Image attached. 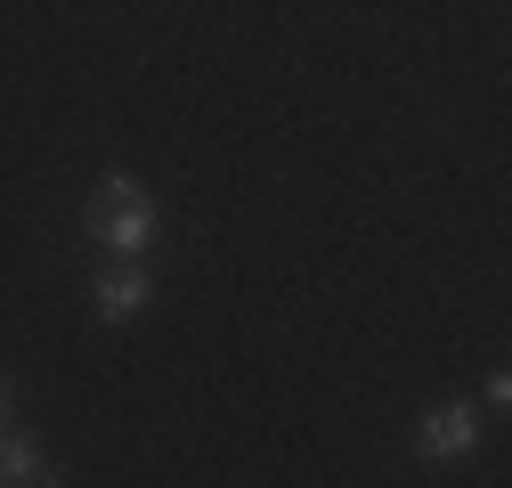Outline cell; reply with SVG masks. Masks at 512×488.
<instances>
[{"instance_id": "obj_1", "label": "cell", "mask_w": 512, "mask_h": 488, "mask_svg": "<svg viewBox=\"0 0 512 488\" xmlns=\"http://www.w3.org/2000/svg\"><path fill=\"white\" fill-rule=\"evenodd\" d=\"M82 228H90L98 244H114V253H147V236H155V196L139 188L131 171H114V179H98Z\"/></svg>"}, {"instance_id": "obj_2", "label": "cell", "mask_w": 512, "mask_h": 488, "mask_svg": "<svg viewBox=\"0 0 512 488\" xmlns=\"http://www.w3.org/2000/svg\"><path fill=\"white\" fill-rule=\"evenodd\" d=\"M472 440H480V415H472V399H439V407H423V423H415V456H431V464H447V456H472Z\"/></svg>"}, {"instance_id": "obj_3", "label": "cell", "mask_w": 512, "mask_h": 488, "mask_svg": "<svg viewBox=\"0 0 512 488\" xmlns=\"http://www.w3.org/2000/svg\"><path fill=\"white\" fill-rule=\"evenodd\" d=\"M90 301H98V318L106 326H122V318H139L147 301H155V277H147V253H122L98 285H90Z\"/></svg>"}, {"instance_id": "obj_4", "label": "cell", "mask_w": 512, "mask_h": 488, "mask_svg": "<svg viewBox=\"0 0 512 488\" xmlns=\"http://www.w3.org/2000/svg\"><path fill=\"white\" fill-rule=\"evenodd\" d=\"M0 480H9V488H33V480H49L41 448H33L25 432H9V423H0Z\"/></svg>"}, {"instance_id": "obj_5", "label": "cell", "mask_w": 512, "mask_h": 488, "mask_svg": "<svg viewBox=\"0 0 512 488\" xmlns=\"http://www.w3.org/2000/svg\"><path fill=\"white\" fill-rule=\"evenodd\" d=\"M0 423H9V383H0Z\"/></svg>"}]
</instances>
